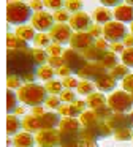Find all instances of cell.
Instances as JSON below:
<instances>
[{"label":"cell","mask_w":133,"mask_h":147,"mask_svg":"<svg viewBox=\"0 0 133 147\" xmlns=\"http://www.w3.org/2000/svg\"><path fill=\"white\" fill-rule=\"evenodd\" d=\"M108 70L101 65V62H87L86 67L78 73V76L84 81H97L100 76L106 74Z\"/></svg>","instance_id":"cell-8"},{"label":"cell","mask_w":133,"mask_h":147,"mask_svg":"<svg viewBox=\"0 0 133 147\" xmlns=\"http://www.w3.org/2000/svg\"><path fill=\"white\" fill-rule=\"evenodd\" d=\"M24 112H25L24 106H18V108H16V111H14V115H21V114H24Z\"/></svg>","instance_id":"cell-59"},{"label":"cell","mask_w":133,"mask_h":147,"mask_svg":"<svg viewBox=\"0 0 133 147\" xmlns=\"http://www.w3.org/2000/svg\"><path fill=\"white\" fill-rule=\"evenodd\" d=\"M94 114H95V117H97L100 122H106L114 112H113V109H111L108 105H105V106H100V108L94 109Z\"/></svg>","instance_id":"cell-32"},{"label":"cell","mask_w":133,"mask_h":147,"mask_svg":"<svg viewBox=\"0 0 133 147\" xmlns=\"http://www.w3.org/2000/svg\"><path fill=\"white\" fill-rule=\"evenodd\" d=\"M106 103L113 109V112H119V114H125V112L132 111V108H133L132 96L125 90H117V92H114L113 95H109Z\"/></svg>","instance_id":"cell-4"},{"label":"cell","mask_w":133,"mask_h":147,"mask_svg":"<svg viewBox=\"0 0 133 147\" xmlns=\"http://www.w3.org/2000/svg\"><path fill=\"white\" fill-rule=\"evenodd\" d=\"M60 101H63V103H70V105H73V103L76 101V95H75V92L73 90H68V89H63V92L60 93Z\"/></svg>","instance_id":"cell-41"},{"label":"cell","mask_w":133,"mask_h":147,"mask_svg":"<svg viewBox=\"0 0 133 147\" xmlns=\"http://www.w3.org/2000/svg\"><path fill=\"white\" fill-rule=\"evenodd\" d=\"M68 26L71 30H75L76 33H81V32H86L92 27V21H90V16L84 11H79V13L70 16V21H68Z\"/></svg>","instance_id":"cell-11"},{"label":"cell","mask_w":133,"mask_h":147,"mask_svg":"<svg viewBox=\"0 0 133 147\" xmlns=\"http://www.w3.org/2000/svg\"><path fill=\"white\" fill-rule=\"evenodd\" d=\"M130 30H132V35H133V22L130 24Z\"/></svg>","instance_id":"cell-61"},{"label":"cell","mask_w":133,"mask_h":147,"mask_svg":"<svg viewBox=\"0 0 133 147\" xmlns=\"http://www.w3.org/2000/svg\"><path fill=\"white\" fill-rule=\"evenodd\" d=\"M128 117H130V122H132V127H133V111L128 114Z\"/></svg>","instance_id":"cell-60"},{"label":"cell","mask_w":133,"mask_h":147,"mask_svg":"<svg viewBox=\"0 0 133 147\" xmlns=\"http://www.w3.org/2000/svg\"><path fill=\"white\" fill-rule=\"evenodd\" d=\"M94 46H95L97 49H100V51H105V52H106V51H108V46H109V45H108V41H106L105 38H98V40H95Z\"/></svg>","instance_id":"cell-50"},{"label":"cell","mask_w":133,"mask_h":147,"mask_svg":"<svg viewBox=\"0 0 133 147\" xmlns=\"http://www.w3.org/2000/svg\"><path fill=\"white\" fill-rule=\"evenodd\" d=\"M106 96L105 95H101V93H90V95L86 98V103H87V108H90V111H94V109H97V108H100V106H105L106 105Z\"/></svg>","instance_id":"cell-22"},{"label":"cell","mask_w":133,"mask_h":147,"mask_svg":"<svg viewBox=\"0 0 133 147\" xmlns=\"http://www.w3.org/2000/svg\"><path fill=\"white\" fill-rule=\"evenodd\" d=\"M40 147H60V131L57 128L52 130H40L35 136Z\"/></svg>","instance_id":"cell-7"},{"label":"cell","mask_w":133,"mask_h":147,"mask_svg":"<svg viewBox=\"0 0 133 147\" xmlns=\"http://www.w3.org/2000/svg\"><path fill=\"white\" fill-rule=\"evenodd\" d=\"M106 125H108V127H109L113 131L120 130V128H132L130 117H128L127 114H119V112H114V114L106 120Z\"/></svg>","instance_id":"cell-14"},{"label":"cell","mask_w":133,"mask_h":147,"mask_svg":"<svg viewBox=\"0 0 133 147\" xmlns=\"http://www.w3.org/2000/svg\"><path fill=\"white\" fill-rule=\"evenodd\" d=\"M32 55H33V59H35V62H37L38 67H43V65L48 62V54H46L44 49H40V48L32 49Z\"/></svg>","instance_id":"cell-35"},{"label":"cell","mask_w":133,"mask_h":147,"mask_svg":"<svg viewBox=\"0 0 133 147\" xmlns=\"http://www.w3.org/2000/svg\"><path fill=\"white\" fill-rule=\"evenodd\" d=\"M46 54L48 57H60V55L63 54V49L60 45H56V43H52L51 46H48L46 48Z\"/></svg>","instance_id":"cell-39"},{"label":"cell","mask_w":133,"mask_h":147,"mask_svg":"<svg viewBox=\"0 0 133 147\" xmlns=\"http://www.w3.org/2000/svg\"><path fill=\"white\" fill-rule=\"evenodd\" d=\"M127 3H128L130 7H132V5H133V0H128V2H127Z\"/></svg>","instance_id":"cell-62"},{"label":"cell","mask_w":133,"mask_h":147,"mask_svg":"<svg viewBox=\"0 0 133 147\" xmlns=\"http://www.w3.org/2000/svg\"><path fill=\"white\" fill-rule=\"evenodd\" d=\"M16 108H18V93H14L13 90H6V112L10 114H14Z\"/></svg>","instance_id":"cell-26"},{"label":"cell","mask_w":133,"mask_h":147,"mask_svg":"<svg viewBox=\"0 0 133 147\" xmlns=\"http://www.w3.org/2000/svg\"><path fill=\"white\" fill-rule=\"evenodd\" d=\"M95 86L98 87V90H100V92H111V90L116 89L117 81L114 79L109 73H106V74L100 76L97 81H95Z\"/></svg>","instance_id":"cell-18"},{"label":"cell","mask_w":133,"mask_h":147,"mask_svg":"<svg viewBox=\"0 0 133 147\" xmlns=\"http://www.w3.org/2000/svg\"><path fill=\"white\" fill-rule=\"evenodd\" d=\"M57 112H59L62 117H73V119H76L78 115H81V111H78V109L75 108V105H60V108L57 109Z\"/></svg>","instance_id":"cell-27"},{"label":"cell","mask_w":133,"mask_h":147,"mask_svg":"<svg viewBox=\"0 0 133 147\" xmlns=\"http://www.w3.org/2000/svg\"><path fill=\"white\" fill-rule=\"evenodd\" d=\"M109 74L114 78L116 81H122V79H125L127 76L130 74V68L128 67H125V65H117L116 68H113V70L109 71Z\"/></svg>","instance_id":"cell-31"},{"label":"cell","mask_w":133,"mask_h":147,"mask_svg":"<svg viewBox=\"0 0 133 147\" xmlns=\"http://www.w3.org/2000/svg\"><path fill=\"white\" fill-rule=\"evenodd\" d=\"M122 87L125 92L133 93V74H128L125 79H122Z\"/></svg>","instance_id":"cell-48"},{"label":"cell","mask_w":133,"mask_h":147,"mask_svg":"<svg viewBox=\"0 0 133 147\" xmlns=\"http://www.w3.org/2000/svg\"><path fill=\"white\" fill-rule=\"evenodd\" d=\"M79 122H81V125L84 128L87 127H92V125H95L97 122H100L97 117H95L94 111H84L81 115H79Z\"/></svg>","instance_id":"cell-30"},{"label":"cell","mask_w":133,"mask_h":147,"mask_svg":"<svg viewBox=\"0 0 133 147\" xmlns=\"http://www.w3.org/2000/svg\"><path fill=\"white\" fill-rule=\"evenodd\" d=\"M56 76V70L51 68L49 65H43V67H38L37 70V78L41 81H51Z\"/></svg>","instance_id":"cell-28"},{"label":"cell","mask_w":133,"mask_h":147,"mask_svg":"<svg viewBox=\"0 0 133 147\" xmlns=\"http://www.w3.org/2000/svg\"><path fill=\"white\" fill-rule=\"evenodd\" d=\"M87 33H89V35H90L94 40H98L101 35H103V27H101L100 24H92V27L89 29Z\"/></svg>","instance_id":"cell-45"},{"label":"cell","mask_w":133,"mask_h":147,"mask_svg":"<svg viewBox=\"0 0 133 147\" xmlns=\"http://www.w3.org/2000/svg\"><path fill=\"white\" fill-rule=\"evenodd\" d=\"M33 43L38 46V48H48V46H51V38L48 33H37V36H35Z\"/></svg>","instance_id":"cell-38"},{"label":"cell","mask_w":133,"mask_h":147,"mask_svg":"<svg viewBox=\"0 0 133 147\" xmlns=\"http://www.w3.org/2000/svg\"><path fill=\"white\" fill-rule=\"evenodd\" d=\"M22 130L24 131H29V133H38L41 130L40 127V119L35 117V115H25L22 119Z\"/></svg>","instance_id":"cell-21"},{"label":"cell","mask_w":133,"mask_h":147,"mask_svg":"<svg viewBox=\"0 0 133 147\" xmlns=\"http://www.w3.org/2000/svg\"><path fill=\"white\" fill-rule=\"evenodd\" d=\"M44 89L49 95H60L63 92V86H62V81H56V79H51L44 84Z\"/></svg>","instance_id":"cell-29"},{"label":"cell","mask_w":133,"mask_h":147,"mask_svg":"<svg viewBox=\"0 0 133 147\" xmlns=\"http://www.w3.org/2000/svg\"><path fill=\"white\" fill-rule=\"evenodd\" d=\"M43 114H44L43 106H35V108H32V115H35V117H38V119H40Z\"/></svg>","instance_id":"cell-55"},{"label":"cell","mask_w":133,"mask_h":147,"mask_svg":"<svg viewBox=\"0 0 133 147\" xmlns=\"http://www.w3.org/2000/svg\"><path fill=\"white\" fill-rule=\"evenodd\" d=\"M95 40L89 35L87 32H81V33H73L70 38V46L75 51H84V49L94 46Z\"/></svg>","instance_id":"cell-12"},{"label":"cell","mask_w":133,"mask_h":147,"mask_svg":"<svg viewBox=\"0 0 133 147\" xmlns=\"http://www.w3.org/2000/svg\"><path fill=\"white\" fill-rule=\"evenodd\" d=\"M109 48H111V52H114V54L125 51V46H124L122 43H113V45H109Z\"/></svg>","instance_id":"cell-53"},{"label":"cell","mask_w":133,"mask_h":147,"mask_svg":"<svg viewBox=\"0 0 133 147\" xmlns=\"http://www.w3.org/2000/svg\"><path fill=\"white\" fill-rule=\"evenodd\" d=\"M130 96H132V101H133V93H130Z\"/></svg>","instance_id":"cell-63"},{"label":"cell","mask_w":133,"mask_h":147,"mask_svg":"<svg viewBox=\"0 0 133 147\" xmlns=\"http://www.w3.org/2000/svg\"><path fill=\"white\" fill-rule=\"evenodd\" d=\"M48 65L54 70H57V68L63 67V60L62 57H48Z\"/></svg>","instance_id":"cell-49"},{"label":"cell","mask_w":133,"mask_h":147,"mask_svg":"<svg viewBox=\"0 0 133 147\" xmlns=\"http://www.w3.org/2000/svg\"><path fill=\"white\" fill-rule=\"evenodd\" d=\"M54 21H57V24H65L66 21H70V16H68V11L66 10H59L52 14Z\"/></svg>","instance_id":"cell-43"},{"label":"cell","mask_w":133,"mask_h":147,"mask_svg":"<svg viewBox=\"0 0 133 147\" xmlns=\"http://www.w3.org/2000/svg\"><path fill=\"white\" fill-rule=\"evenodd\" d=\"M81 128H82V125L79 120H76V119H73V117H62L57 130H59L60 133H79Z\"/></svg>","instance_id":"cell-16"},{"label":"cell","mask_w":133,"mask_h":147,"mask_svg":"<svg viewBox=\"0 0 133 147\" xmlns=\"http://www.w3.org/2000/svg\"><path fill=\"white\" fill-rule=\"evenodd\" d=\"M94 89H95V84L90 82V81H79L78 82V87H76V90H78L79 95H90V93H94Z\"/></svg>","instance_id":"cell-34"},{"label":"cell","mask_w":133,"mask_h":147,"mask_svg":"<svg viewBox=\"0 0 133 147\" xmlns=\"http://www.w3.org/2000/svg\"><path fill=\"white\" fill-rule=\"evenodd\" d=\"M44 106L51 109H59L60 108V98L59 95H48L46 101H44Z\"/></svg>","instance_id":"cell-42"},{"label":"cell","mask_w":133,"mask_h":147,"mask_svg":"<svg viewBox=\"0 0 133 147\" xmlns=\"http://www.w3.org/2000/svg\"><path fill=\"white\" fill-rule=\"evenodd\" d=\"M37 139L32 133L29 131H19L14 138H13V146L14 147H33Z\"/></svg>","instance_id":"cell-17"},{"label":"cell","mask_w":133,"mask_h":147,"mask_svg":"<svg viewBox=\"0 0 133 147\" xmlns=\"http://www.w3.org/2000/svg\"><path fill=\"white\" fill-rule=\"evenodd\" d=\"M18 38L24 40V41H33L37 33H35V29L30 26H21L16 29V33H14Z\"/></svg>","instance_id":"cell-25"},{"label":"cell","mask_w":133,"mask_h":147,"mask_svg":"<svg viewBox=\"0 0 133 147\" xmlns=\"http://www.w3.org/2000/svg\"><path fill=\"white\" fill-rule=\"evenodd\" d=\"M122 45L125 46V49L127 48H133V35L132 33H128V35L125 36V40L122 41Z\"/></svg>","instance_id":"cell-56"},{"label":"cell","mask_w":133,"mask_h":147,"mask_svg":"<svg viewBox=\"0 0 133 147\" xmlns=\"http://www.w3.org/2000/svg\"><path fill=\"white\" fill-rule=\"evenodd\" d=\"M22 128V120H19L18 115L10 114L6 115V133L8 136H16Z\"/></svg>","instance_id":"cell-20"},{"label":"cell","mask_w":133,"mask_h":147,"mask_svg":"<svg viewBox=\"0 0 133 147\" xmlns=\"http://www.w3.org/2000/svg\"><path fill=\"white\" fill-rule=\"evenodd\" d=\"M63 7H65L66 11L76 14V13H79V11L82 10L84 3H82V2H79V0H68V2H65V3H63Z\"/></svg>","instance_id":"cell-37"},{"label":"cell","mask_w":133,"mask_h":147,"mask_svg":"<svg viewBox=\"0 0 133 147\" xmlns=\"http://www.w3.org/2000/svg\"><path fill=\"white\" fill-rule=\"evenodd\" d=\"M21 84H22V81H21V78H18V76H8L6 78V86H8V89L10 90H13V89H21Z\"/></svg>","instance_id":"cell-44"},{"label":"cell","mask_w":133,"mask_h":147,"mask_svg":"<svg viewBox=\"0 0 133 147\" xmlns=\"http://www.w3.org/2000/svg\"><path fill=\"white\" fill-rule=\"evenodd\" d=\"M113 16H114V19H117V22H120V24H127V22L132 24L133 22V7H130L128 3H124L122 2L119 7L114 8Z\"/></svg>","instance_id":"cell-13"},{"label":"cell","mask_w":133,"mask_h":147,"mask_svg":"<svg viewBox=\"0 0 133 147\" xmlns=\"http://www.w3.org/2000/svg\"><path fill=\"white\" fill-rule=\"evenodd\" d=\"M113 18H114L113 13L105 7H98L94 11V19L97 21V24H108V22H111Z\"/></svg>","instance_id":"cell-24"},{"label":"cell","mask_w":133,"mask_h":147,"mask_svg":"<svg viewBox=\"0 0 133 147\" xmlns=\"http://www.w3.org/2000/svg\"><path fill=\"white\" fill-rule=\"evenodd\" d=\"M120 3H122V2H116V0H103V5H106V7H109V5H114V7H119Z\"/></svg>","instance_id":"cell-58"},{"label":"cell","mask_w":133,"mask_h":147,"mask_svg":"<svg viewBox=\"0 0 133 147\" xmlns=\"http://www.w3.org/2000/svg\"><path fill=\"white\" fill-rule=\"evenodd\" d=\"M56 74L57 76H62V78H68V76H71V70L66 67H60L56 70Z\"/></svg>","instance_id":"cell-52"},{"label":"cell","mask_w":133,"mask_h":147,"mask_svg":"<svg viewBox=\"0 0 133 147\" xmlns=\"http://www.w3.org/2000/svg\"><path fill=\"white\" fill-rule=\"evenodd\" d=\"M73 105H75V108L78 109V111H81V114H82V112L86 111V106H87V103H86V101H78V100H76Z\"/></svg>","instance_id":"cell-57"},{"label":"cell","mask_w":133,"mask_h":147,"mask_svg":"<svg viewBox=\"0 0 133 147\" xmlns=\"http://www.w3.org/2000/svg\"><path fill=\"white\" fill-rule=\"evenodd\" d=\"M127 35H128V30H127L125 24H120L117 21H111V22L105 24L103 27V36L106 41L120 43L125 40Z\"/></svg>","instance_id":"cell-5"},{"label":"cell","mask_w":133,"mask_h":147,"mask_svg":"<svg viewBox=\"0 0 133 147\" xmlns=\"http://www.w3.org/2000/svg\"><path fill=\"white\" fill-rule=\"evenodd\" d=\"M6 68L8 76H18L22 79L30 73H37L38 65L32 55V49H25V51H8Z\"/></svg>","instance_id":"cell-1"},{"label":"cell","mask_w":133,"mask_h":147,"mask_svg":"<svg viewBox=\"0 0 133 147\" xmlns=\"http://www.w3.org/2000/svg\"><path fill=\"white\" fill-rule=\"evenodd\" d=\"M29 7L32 8V11L35 10V11L38 13V11H41V8L44 7V3H43V2H38V0H37V2L33 0V2H30V3H29Z\"/></svg>","instance_id":"cell-54"},{"label":"cell","mask_w":133,"mask_h":147,"mask_svg":"<svg viewBox=\"0 0 133 147\" xmlns=\"http://www.w3.org/2000/svg\"><path fill=\"white\" fill-rule=\"evenodd\" d=\"M43 3H44V7L59 11V10H62V7H63L65 2H62V0H46V2H43Z\"/></svg>","instance_id":"cell-47"},{"label":"cell","mask_w":133,"mask_h":147,"mask_svg":"<svg viewBox=\"0 0 133 147\" xmlns=\"http://www.w3.org/2000/svg\"><path fill=\"white\" fill-rule=\"evenodd\" d=\"M81 54H82V57H84L87 62H101V59L105 57V54H106V52L97 49L95 46H90V48L84 49Z\"/></svg>","instance_id":"cell-23"},{"label":"cell","mask_w":133,"mask_h":147,"mask_svg":"<svg viewBox=\"0 0 133 147\" xmlns=\"http://www.w3.org/2000/svg\"><path fill=\"white\" fill-rule=\"evenodd\" d=\"M32 8L24 2H8L6 3V19L10 24L24 26L27 21H32Z\"/></svg>","instance_id":"cell-3"},{"label":"cell","mask_w":133,"mask_h":147,"mask_svg":"<svg viewBox=\"0 0 133 147\" xmlns=\"http://www.w3.org/2000/svg\"><path fill=\"white\" fill-rule=\"evenodd\" d=\"M71 35H73L71 29H70V26H66V24H56L49 32L51 41L56 43V45H60V46L70 43Z\"/></svg>","instance_id":"cell-10"},{"label":"cell","mask_w":133,"mask_h":147,"mask_svg":"<svg viewBox=\"0 0 133 147\" xmlns=\"http://www.w3.org/2000/svg\"><path fill=\"white\" fill-rule=\"evenodd\" d=\"M6 46H8V51H25V49H30L27 41L18 38L16 35H11V33L6 35Z\"/></svg>","instance_id":"cell-19"},{"label":"cell","mask_w":133,"mask_h":147,"mask_svg":"<svg viewBox=\"0 0 133 147\" xmlns=\"http://www.w3.org/2000/svg\"><path fill=\"white\" fill-rule=\"evenodd\" d=\"M62 120V115L59 112H44L40 117V127L41 130H52V128H57Z\"/></svg>","instance_id":"cell-15"},{"label":"cell","mask_w":133,"mask_h":147,"mask_svg":"<svg viewBox=\"0 0 133 147\" xmlns=\"http://www.w3.org/2000/svg\"><path fill=\"white\" fill-rule=\"evenodd\" d=\"M122 62H124V65L125 67H128V68H133V48H127L125 51L122 52Z\"/></svg>","instance_id":"cell-40"},{"label":"cell","mask_w":133,"mask_h":147,"mask_svg":"<svg viewBox=\"0 0 133 147\" xmlns=\"http://www.w3.org/2000/svg\"><path fill=\"white\" fill-rule=\"evenodd\" d=\"M101 65H103L106 70H113V68L117 67V55L111 51H106L105 57L101 59Z\"/></svg>","instance_id":"cell-33"},{"label":"cell","mask_w":133,"mask_h":147,"mask_svg":"<svg viewBox=\"0 0 133 147\" xmlns=\"http://www.w3.org/2000/svg\"><path fill=\"white\" fill-rule=\"evenodd\" d=\"M62 60H63V67L70 68V70H71V73H75V74H78L79 71L86 67V63H87V60L82 57L81 52L75 51V49H71V48L63 51Z\"/></svg>","instance_id":"cell-6"},{"label":"cell","mask_w":133,"mask_h":147,"mask_svg":"<svg viewBox=\"0 0 133 147\" xmlns=\"http://www.w3.org/2000/svg\"><path fill=\"white\" fill-rule=\"evenodd\" d=\"M78 147H98V144L97 141H92V139H79Z\"/></svg>","instance_id":"cell-51"},{"label":"cell","mask_w":133,"mask_h":147,"mask_svg":"<svg viewBox=\"0 0 133 147\" xmlns=\"http://www.w3.org/2000/svg\"><path fill=\"white\" fill-rule=\"evenodd\" d=\"M48 98V92L44 86H38V84H22V87L18 90V100L22 101L27 106H41L44 105Z\"/></svg>","instance_id":"cell-2"},{"label":"cell","mask_w":133,"mask_h":147,"mask_svg":"<svg viewBox=\"0 0 133 147\" xmlns=\"http://www.w3.org/2000/svg\"><path fill=\"white\" fill-rule=\"evenodd\" d=\"M113 134H114V138H116L117 141H130V139H133L132 128H120V130L113 131Z\"/></svg>","instance_id":"cell-36"},{"label":"cell","mask_w":133,"mask_h":147,"mask_svg":"<svg viewBox=\"0 0 133 147\" xmlns=\"http://www.w3.org/2000/svg\"><path fill=\"white\" fill-rule=\"evenodd\" d=\"M78 82H79V81H76L75 78H71V76L63 78V79H62V86H63V89H68V90H73L75 87H78Z\"/></svg>","instance_id":"cell-46"},{"label":"cell","mask_w":133,"mask_h":147,"mask_svg":"<svg viewBox=\"0 0 133 147\" xmlns=\"http://www.w3.org/2000/svg\"><path fill=\"white\" fill-rule=\"evenodd\" d=\"M56 26L54 24V18L52 14L46 13V11H38V13H35L33 16H32V27H33L35 30H38L40 33H44Z\"/></svg>","instance_id":"cell-9"}]
</instances>
